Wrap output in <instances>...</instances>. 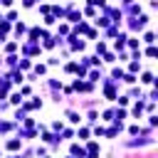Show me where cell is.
<instances>
[{"label": "cell", "mask_w": 158, "mask_h": 158, "mask_svg": "<svg viewBox=\"0 0 158 158\" xmlns=\"http://www.w3.org/2000/svg\"><path fill=\"white\" fill-rule=\"evenodd\" d=\"M10 104H22V94H20V91H15V94H10Z\"/></svg>", "instance_id": "4"}, {"label": "cell", "mask_w": 158, "mask_h": 158, "mask_svg": "<svg viewBox=\"0 0 158 158\" xmlns=\"http://www.w3.org/2000/svg\"><path fill=\"white\" fill-rule=\"evenodd\" d=\"M143 42H148V45H153V32H146V37H143Z\"/></svg>", "instance_id": "18"}, {"label": "cell", "mask_w": 158, "mask_h": 158, "mask_svg": "<svg viewBox=\"0 0 158 158\" xmlns=\"http://www.w3.org/2000/svg\"><path fill=\"white\" fill-rule=\"evenodd\" d=\"M126 40H129V47H131V50H136V47H141V42H138L136 37H126Z\"/></svg>", "instance_id": "11"}, {"label": "cell", "mask_w": 158, "mask_h": 158, "mask_svg": "<svg viewBox=\"0 0 158 158\" xmlns=\"http://www.w3.org/2000/svg\"><path fill=\"white\" fill-rule=\"evenodd\" d=\"M146 57H151V59H153V57H156V47H148V50H146Z\"/></svg>", "instance_id": "19"}, {"label": "cell", "mask_w": 158, "mask_h": 158, "mask_svg": "<svg viewBox=\"0 0 158 158\" xmlns=\"http://www.w3.org/2000/svg\"><path fill=\"white\" fill-rule=\"evenodd\" d=\"M67 158H77V156H67Z\"/></svg>", "instance_id": "23"}, {"label": "cell", "mask_w": 158, "mask_h": 158, "mask_svg": "<svg viewBox=\"0 0 158 158\" xmlns=\"http://www.w3.org/2000/svg\"><path fill=\"white\" fill-rule=\"evenodd\" d=\"M20 146H22V143H20L17 138H10V141H8V148L10 151H20Z\"/></svg>", "instance_id": "6"}, {"label": "cell", "mask_w": 158, "mask_h": 158, "mask_svg": "<svg viewBox=\"0 0 158 158\" xmlns=\"http://www.w3.org/2000/svg\"><path fill=\"white\" fill-rule=\"evenodd\" d=\"M129 69L131 72H138V69H141V59H133V62L129 64Z\"/></svg>", "instance_id": "10"}, {"label": "cell", "mask_w": 158, "mask_h": 158, "mask_svg": "<svg viewBox=\"0 0 158 158\" xmlns=\"http://www.w3.org/2000/svg\"><path fill=\"white\" fill-rule=\"evenodd\" d=\"M5 50H8V52H15V50H17V42H8Z\"/></svg>", "instance_id": "17"}, {"label": "cell", "mask_w": 158, "mask_h": 158, "mask_svg": "<svg viewBox=\"0 0 158 158\" xmlns=\"http://www.w3.org/2000/svg\"><path fill=\"white\" fill-rule=\"evenodd\" d=\"M0 5H5V8H10V5H12V0H0Z\"/></svg>", "instance_id": "21"}, {"label": "cell", "mask_w": 158, "mask_h": 158, "mask_svg": "<svg viewBox=\"0 0 158 158\" xmlns=\"http://www.w3.org/2000/svg\"><path fill=\"white\" fill-rule=\"evenodd\" d=\"M22 32H25V25H22V22H20V25H15V35H17V37L22 35Z\"/></svg>", "instance_id": "14"}, {"label": "cell", "mask_w": 158, "mask_h": 158, "mask_svg": "<svg viewBox=\"0 0 158 158\" xmlns=\"http://www.w3.org/2000/svg\"><path fill=\"white\" fill-rule=\"evenodd\" d=\"M84 153H87V158H99V143H94V141H91V143L87 146V151H84Z\"/></svg>", "instance_id": "1"}, {"label": "cell", "mask_w": 158, "mask_h": 158, "mask_svg": "<svg viewBox=\"0 0 158 158\" xmlns=\"http://www.w3.org/2000/svg\"><path fill=\"white\" fill-rule=\"evenodd\" d=\"M35 72H37V74H45L47 67H45V64H35Z\"/></svg>", "instance_id": "15"}, {"label": "cell", "mask_w": 158, "mask_h": 158, "mask_svg": "<svg viewBox=\"0 0 158 158\" xmlns=\"http://www.w3.org/2000/svg\"><path fill=\"white\" fill-rule=\"evenodd\" d=\"M89 133H91L89 129H79V131H77V136L82 138V141H87V138H89Z\"/></svg>", "instance_id": "9"}, {"label": "cell", "mask_w": 158, "mask_h": 158, "mask_svg": "<svg viewBox=\"0 0 158 158\" xmlns=\"http://www.w3.org/2000/svg\"><path fill=\"white\" fill-rule=\"evenodd\" d=\"M141 82H143V84H153V74H151V72H146V74L141 77Z\"/></svg>", "instance_id": "12"}, {"label": "cell", "mask_w": 158, "mask_h": 158, "mask_svg": "<svg viewBox=\"0 0 158 158\" xmlns=\"http://www.w3.org/2000/svg\"><path fill=\"white\" fill-rule=\"evenodd\" d=\"M3 40H5V35H3V30H0V42H3Z\"/></svg>", "instance_id": "22"}, {"label": "cell", "mask_w": 158, "mask_h": 158, "mask_svg": "<svg viewBox=\"0 0 158 158\" xmlns=\"http://www.w3.org/2000/svg\"><path fill=\"white\" fill-rule=\"evenodd\" d=\"M69 151H72V156H79V158H87V153H84V148H82V146H79V143H72V148H69Z\"/></svg>", "instance_id": "3"}, {"label": "cell", "mask_w": 158, "mask_h": 158, "mask_svg": "<svg viewBox=\"0 0 158 158\" xmlns=\"http://www.w3.org/2000/svg\"><path fill=\"white\" fill-rule=\"evenodd\" d=\"M124 82H126V84H133V82H136V77H133V72H129V74L124 77Z\"/></svg>", "instance_id": "13"}, {"label": "cell", "mask_w": 158, "mask_h": 158, "mask_svg": "<svg viewBox=\"0 0 158 158\" xmlns=\"http://www.w3.org/2000/svg\"><path fill=\"white\" fill-rule=\"evenodd\" d=\"M133 116H136V118H141V116H143V104H141V101L133 104Z\"/></svg>", "instance_id": "5"}, {"label": "cell", "mask_w": 158, "mask_h": 158, "mask_svg": "<svg viewBox=\"0 0 158 158\" xmlns=\"http://www.w3.org/2000/svg\"><path fill=\"white\" fill-rule=\"evenodd\" d=\"M67 20H69V22H79V20H82V12H69Z\"/></svg>", "instance_id": "8"}, {"label": "cell", "mask_w": 158, "mask_h": 158, "mask_svg": "<svg viewBox=\"0 0 158 158\" xmlns=\"http://www.w3.org/2000/svg\"><path fill=\"white\" fill-rule=\"evenodd\" d=\"M35 3H37V0H22V5H25V8H32Z\"/></svg>", "instance_id": "20"}, {"label": "cell", "mask_w": 158, "mask_h": 158, "mask_svg": "<svg viewBox=\"0 0 158 158\" xmlns=\"http://www.w3.org/2000/svg\"><path fill=\"white\" fill-rule=\"evenodd\" d=\"M12 82H17V84H22V74H20V72H15V74H12Z\"/></svg>", "instance_id": "16"}, {"label": "cell", "mask_w": 158, "mask_h": 158, "mask_svg": "<svg viewBox=\"0 0 158 158\" xmlns=\"http://www.w3.org/2000/svg\"><path fill=\"white\" fill-rule=\"evenodd\" d=\"M124 40H126V35H118V40H116V42H114V50H121L126 42H124Z\"/></svg>", "instance_id": "7"}, {"label": "cell", "mask_w": 158, "mask_h": 158, "mask_svg": "<svg viewBox=\"0 0 158 158\" xmlns=\"http://www.w3.org/2000/svg\"><path fill=\"white\" fill-rule=\"evenodd\" d=\"M67 118H69V124H74V126L82 124V116H79L77 111H67Z\"/></svg>", "instance_id": "2"}]
</instances>
